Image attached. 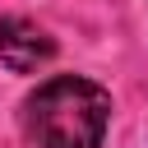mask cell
<instances>
[{
  "mask_svg": "<svg viewBox=\"0 0 148 148\" xmlns=\"http://www.w3.org/2000/svg\"><path fill=\"white\" fill-rule=\"evenodd\" d=\"M51 56H56V37L42 23H32L23 14H5L0 18V65L5 69L32 74V69L51 65Z\"/></svg>",
  "mask_w": 148,
  "mask_h": 148,
  "instance_id": "obj_2",
  "label": "cell"
},
{
  "mask_svg": "<svg viewBox=\"0 0 148 148\" xmlns=\"http://www.w3.org/2000/svg\"><path fill=\"white\" fill-rule=\"evenodd\" d=\"M111 92L83 74H56L23 102V130L37 148H102Z\"/></svg>",
  "mask_w": 148,
  "mask_h": 148,
  "instance_id": "obj_1",
  "label": "cell"
}]
</instances>
